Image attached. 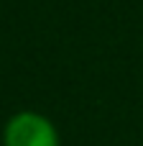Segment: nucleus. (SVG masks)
Segmentation results:
<instances>
[{
	"label": "nucleus",
	"instance_id": "1",
	"mask_svg": "<svg viewBox=\"0 0 143 146\" xmlns=\"http://www.w3.org/2000/svg\"><path fill=\"white\" fill-rule=\"evenodd\" d=\"M3 146H61V133L49 115L18 110L3 126Z\"/></svg>",
	"mask_w": 143,
	"mask_h": 146
}]
</instances>
